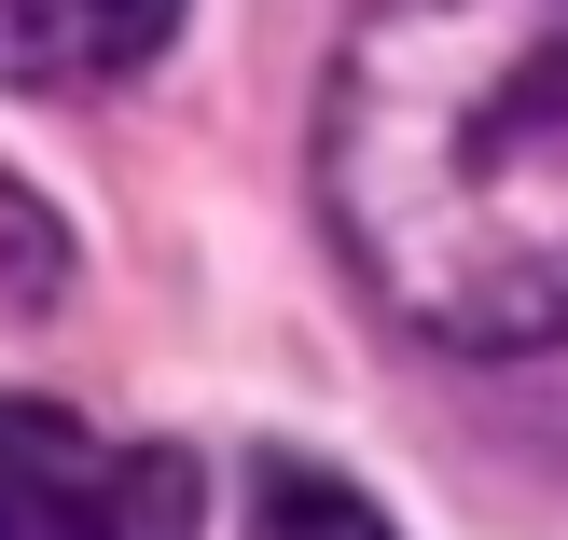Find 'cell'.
<instances>
[{
    "mask_svg": "<svg viewBox=\"0 0 568 540\" xmlns=\"http://www.w3.org/2000/svg\"><path fill=\"white\" fill-rule=\"evenodd\" d=\"M209 486L181 444H98L83 416L0 388V540H194Z\"/></svg>",
    "mask_w": 568,
    "mask_h": 540,
    "instance_id": "2",
    "label": "cell"
},
{
    "mask_svg": "<svg viewBox=\"0 0 568 540\" xmlns=\"http://www.w3.org/2000/svg\"><path fill=\"white\" fill-rule=\"evenodd\" d=\"M55 277H70V249H55V222L28 208L14 181H0V305H42Z\"/></svg>",
    "mask_w": 568,
    "mask_h": 540,
    "instance_id": "5",
    "label": "cell"
},
{
    "mask_svg": "<svg viewBox=\"0 0 568 540\" xmlns=\"http://www.w3.org/2000/svg\"><path fill=\"white\" fill-rule=\"evenodd\" d=\"M320 222L430 347H568V0H361L320 70Z\"/></svg>",
    "mask_w": 568,
    "mask_h": 540,
    "instance_id": "1",
    "label": "cell"
},
{
    "mask_svg": "<svg viewBox=\"0 0 568 540\" xmlns=\"http://www.w3.org/2000/svg\"><path fill=\"white\" fill-rule=\"evenodd\" d=\"M250 540H403V527H388L347 471H320V458H264V486H250Z\"/></svg>",
    "mask_w": 568,
    "mask_h": 540,
    "instance_id": "4",
    "label": "cell"
},
{
    "mask_svg": "<svg viewBox=\"0 0 568 540\" xmlns=\"http://www.w3.org/2000/svg\"><path fill=\"white\" fill-rule=\"evenodd\" d=\"M181 0H0V83L14 98H83L125 83L139 55H166Z\"/></svg>",
    "mask_w": 568,
    "mask_h": 540,
    "instance_id": "3",
    "label": "cell"
}]
</instances>
